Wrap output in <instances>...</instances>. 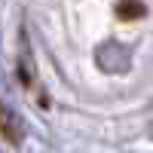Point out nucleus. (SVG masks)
<instances>
[{
    "mask_svg": "<svg viewBox=\"0 0 153 153\" xmlns=\"http://www.w3.org/2000/svg\"><path fill=\"white\" fill-rule=\"evenodd\" d=\"M117 12H120L123 19H135V16H141V12H144V6L135 3V0H123V3L117 6Z\"/></svg>",
    "mask_w": 153,
    "mask_h": 153,
    "instance_id": "nucleus-1",
    "label": "nucleus"
}]
</instances>
